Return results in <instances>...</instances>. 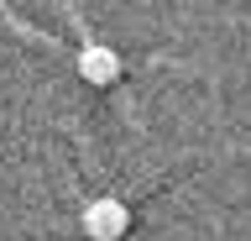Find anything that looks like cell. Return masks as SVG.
<instances>
[{"label":"cell","mask_w":251,"mask_h":241,"mask_svg":"<svg viewBox=\"0 0 251 241\" xmlns=\"http://www.w3.org/2000/svg\"><path fill=\"white\" fill-rule=\"evenodd\" d=\"M126 231H131V210L121 199H94L84 210V236L89 241H121Z\"/></svg>","instance_id":"6da1fadb"},{"label":"cell","mask_w":251,"mask_h":241,"mask_svg":"<svg viewBox=\"0 0 251 241\" xmlns=\"http://www.w3.org/2000/svg\"><path fill=\"white\" fill-rule=\"evenodd\" d=\"M78 74H84L94 89L115 84V79H121V58H115V48H84V53H78Z\"/></svg>","instance_id":"7a4b0ae2"}]
</instances>
